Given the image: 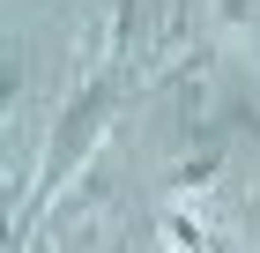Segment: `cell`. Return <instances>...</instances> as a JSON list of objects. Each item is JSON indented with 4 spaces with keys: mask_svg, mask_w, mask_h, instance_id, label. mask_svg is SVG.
I'll return each mask as SVG.
<instances>
[{
    "mask_svg": "<svg viewBox=\"0 0 260 253\" xmlns=\"http://www.w3.org/2000/svg\"><path fill=\"white\" fill-rule=\"evenodd\" d=\"M104 112H112V90H82V104L60 119V134H52V156H45V186H38V194H60V186H67V164H82V156H89Z\"/></svg>",
    "mask_w": 260,
    "mask_h": 253,
    "instance_id": "obj_1",
    "label": "cell"
},
{
    "mask_svg": "<svg viewBox=\"0 0 260 253\" xmlns=\"http://www.w3.org/2000/svg\"><path fill=\"white\" fill-rule=\"evenodd\" d=\"M22 97H30V60L15 45H0V134L22 119Z\"/></svg>",
    "mask_w": 260,
    "mask_h": 253,
    "instance_id": "obj_2",
    "label": "cell"
},
{
    "mask_svg": "<svg viewBox=\"0 0 260 253\" xmlns=\"http://www.w3.org/2000/svg\"><path fill=\"white\" fill-rule=\"evenodd\" d=\"M216 172H223V156H216V149H201L193 164H179V172H171V201H201L208 186H216Z\"/></svg>",
    "mask_w": 260,
    "mask_h": 253,
    "instance_id": "obj_3",
    "label": "cell"
},
{
    "mask_svg": "<svg viewBox=\"0 0 260 253\" xmlns=\"http://www.w3.org/2000/svg\"><path fill=\"white\" fill-rule=\"evenodd\" d=\"M0 246H8V216H0Z\"/></svg>",
    "mask_w": 260,
    "mask_h": 253,
    "instance_id": "obj_4",
    "label": "cell"
}]
</instances>
